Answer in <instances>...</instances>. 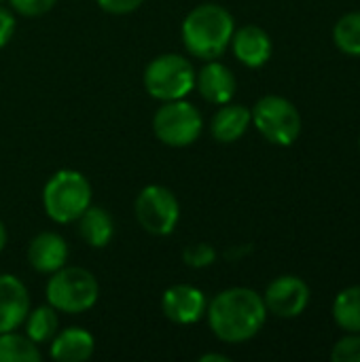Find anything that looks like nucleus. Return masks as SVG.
Wrapping results in <instances>:
<instances>
[{
	"label": "nucleus",
	"mask_w": 360,
	"mask_h": 362,
	"mask_svg": "<svg viewBox=\"0 0 360 362\" xmlns=\"http://www.w3.org/2000/svg\"><path fill=\"white\" fill-rule=\"evenodd\" d=\"M206 312L212 333L225 344H242L252 339L263 329L267 316L263 297L244 286L219 293Z\"/></svg>",
	"instance_id": "f257e3e1"
},
{
	"label": "nucleus",
	"mask_w": 360,
	"mask_h": 362,
	"mask_svg": "<svg viewBox=\"0 0 360 362\" xmlns=\"http://www.w3.org/2000/svg\"><path fill=\"white\" fill-rule=\"evenodd\" d=\"M236 32L233 15L214 2L195 6L182 21V42L193 57L216 59L225 53Z\"/></svg>",
	"instance_id": "f03ea898"
},
{
	"label": "nucleus",
	"mask_w": 360,
	"mask_h": 362,
	"mask_svg": "<svg viewBox=\"0 0 360 362\" xmlns=\"http://www.w3.org/2000/svg\"><path fill=\"white\" fill-rule=\"evenodd\" d=\"M42 206L51 221L72 223L91 206V185L76 170L55 172L42 189Z\"/></svg>",
	"instance_id": "7ed1b4c3"
},
{
	"label": "nucleus",
	"mask_w": 360,
	"mask_h": 362,
	"mask_svg": "<svg viewBox=\"0 0 360 362\" xmlns=\"http://www.w3.org/2000/svg\"><path fill=\"white\" fill-rule=\"evenodd\" d=\"M100 284L95 276L83 267H62L47 282V301L55 312L83 314L95 305Z\"/></svg>",
	"instance_id": "20e7f679"
},
{
	"label": "nucleus",
	"mask_w": 360,
	"mask_h": 362,
	"mask_svg": "<svg viewBox=\"0 0 360 362\" xmlns=\"http://www.w3.org/2000/svg\"><path fill=\"white\" fill-rule=\"evenodd\" d=\"M193 87L195 70L191 62L178 53H163L144 68V89L155 100H182Z\"/></svg>",
	"instance_id": "39448f33"
},
{
	"label": "nucleus",
	"mask_w": 360,
	"mask_h": 362,
	"mask_svg": "<svg viewBox=\"0 0 360 362\" xmlns=\"http://www.w3.org/2000/svg\"><path fill=\"white\" fill-rule=\"evenodd\" d=\"M255 127L265 140L278 146H291L301 134V115L293 102L282 95H265L250 110Z\"/></svg>",
	"instance_id": "423d86ee"
},
{
	"label": "nucleus",
	"mask_w": 360,
	"mask_h": 362,
	"mask_svg": "<svg viewBox=\"0 0 360 362\" xmlns=\"http://www.w3.org/2000/svg\"><path fill=\"white\" fill-rule=\"evenodd\" d=\"M153 132L166 146L182 148L202 136L204 117L193 104L185 100H170L155 112Z\"/></svg>",
	"instance_id": "0eeeda50"
},
{
	"label": "nucleus",
	"mask_w": 360,
	"mask_h": 362,
	"mask_svg": "<svg viewBox=\"0 0 360 362\" xmlns=\"http://www.w3.org/2000/svg\"><path fill=\"white\" fill-rule=\"evenodd\" d=\"M136 218L151 235H170L180 218V204L176 195L161 185L144 187L136 197Z\"/></svg>",
	"instance_id": "6e6552de"
},
{
	"label": "nucleus",
	"mask_w": 360,
	"mask_h": 362,
	"mask_svg": "<svg viewBox=\"0 0 360 362\" xmlns=\"http://www.w3.org/2000/svg\"><path fill=\"white\" fill-rule=\"evenodd\" d=\"M265 308L267 312L280 318H295L303 314L310 303V288L297 276H280L265 291Z\"/></svg>",
	"instance_id": "1a4fd4ad"
},
{
	"label": "nucleus",
	"mask_w": 360,
	"mask_h": 362,
	"mask_svg": "<svg viewBox=\"0 0 360 362\" xmlns=\"http://www.w3.org/2000/svg\"><path fill=\"white\" fill-rule=\"evenodd\" d=\"M163 316L176 325H195L206 316V295L191 284H176L163 293L161 299Z\"/></svg>",
	"instance_id": "9d476101"
},
{
	"label": "nucleus",
	"mask_w": 360,
	"mask_h": 362,
	"mask_svg": "<svg viewBox=\"0 0 360 362\" xmlns=\"http://www.w3.org/2000/svg\"><path fill=\"white\" fill-rule=\"evenodd\" d=\"M30 312V295L23 282L11 274L0 276V333L15 331Z\"/></svg>",
	"instance_id": "9b49d317"
},
{
	"label": "nucleus",
	"mask_w": 360,
	"mask_h": 362,
	"mask_svg": "<svg viewBox=\"0 0 360 362\" xmlns=\"http://www.w3.org/2000/svg\"><path fill=\"white\" fill-rule=\"evenodd\" d=\"M195 87L206 102L221 106L231 102L238 83L233 72L225 64L216 59H208V64L199 70V74H195Z\"/></svg>",
	"instance_id": "f8f14e48"
},
{
	"label": "nucleus",
	"mask_w": 360,
	"mask_h": 362,
	"mask_svg": "<svg viewBox=\"0 0 360 362\" xmlns=\"http://www.w3.org/2000/svg\"><path fill=\"white\" fill-rule=\"evenodd\" d=\"M28 261L38 274H53L68 261V244L59 233L42 231L28 246Z\"/></svg>",
	"instance_id": "ddd939ff"
},
{
	"label": "nucleus",
	"mask_w": 360,
	"mask_h": 362,
	"mask_svg": "<svg viewBox=\"0 0 360 362\" xmlns=\"http://www.w3.org/2000/svg\"><path fill=\"white\" fill-rule=\"evenodd\" d=\"M236 57L248 68H261L272 57V38L259 25H244L233 32L231 42Z\"/></svg>",
	"instance_id": "4468645a"
},
{
	"label": "nucleus",
	"mask_w": 360,
	"mask_h": 362,
	"mask_svg": "<svg viewBox=\"0 0 360 362\" xmlns=\"http://www.w3.org/2000/svg\"><path fill=\"white\" fill-rule=\"evenodd\" d=\"M95 350V339L89 331L70 327L62 333H55L51 339V358L57 362H83L89 361Z\"/></svg>",
	"instance_id": "2eb2a0df"
},
{
	"label": "nucleus",
	"mask_w": 360,
	"mask_h": 362,
	"mask_svg": "<svg viewBox=\"0 0 360 362\" xmlns=\"http://www.w3.org/2000/svg\"><path fill=\"white\" fill-rule=\"evenodd\" d=\"M252 123V115L246 106L242 104H221V108L216 110V115L210 121V134L216 142L223 144H231L236 140H240L248 125Z\"/></svg>",
	"instance_id": "dca6fc26"
},
{
	"label": "nucleus",
	"mask_w": 360,
	"mask_h": 362,
	"mask_svg": "<svg viewBox=\"0 0 360 362\" xmlns=\"http://www.w3.org/2000/svg\"><path fill=\"white\" fill-rule=\"evenodd\" d=\"M79 233L91 248H104L115 235V221L104 208L89 206L79 216Z\"/></svg>",
	"instance_id": "f3484780"
},
{
	"label": "nucleus",
	"mask_w": 360,
	"mask_h": 362,
	"mask_svg": "<svg viewBox=\"0 0 360 362\" xmlns=\"http://www.w3.org/2000/svg\"><path fill=\"white\" fill-rule=\"evenodd\" d=\"M333 318L344 331L360 333V286L344 288L337 295L333 303Z\"/></svg>",
	"instance_id": "a211bd4d"
},
{
	"label": "nucleus",
	"mask_w": 360,
	"mask_h": 362,
	"mask_svg": "<svg viewBox=\"0 0 360 362\" xmlns=\"http://www.w3.org/2000/svg\"><path fill=\"white\" fill-rule=\"evenodd\" d=\"M38 346L28 335H17L15 331L0 333V362H38Z\"/></svg>",
	"instance_id": "6ab92c4d"
},
{
	"label": "nucleus",
	"mask_w": 360,
	"mask_h": 362,
	"mask_svg": "<svg viewBox=\"0 0 360 362\" xmlns=\"http://www.w3.org/2000/svg\"><path fill=\"white\" fill-rule=\"evenodd\" d=\"M25 335L36 344H47L57 333V314L51 305H42L36 310H30L25 316Z\"/></svg>",
	"instance_id": "aec40b11"
},
{
	"label": "nucleus",
	"mask_w": 360,
	"mask_h": 362,
	"mask_svg": "<svg viewBox=\"0 0 360 362\" xmlns=\"http://www.w3.org/2000/svg\"><path fill=\"white\" fill-rule=\"evenodd\" d=\"M335 45L348 55H360V11L344 15L333 30Z\"/></svg>",
	"instance_id": "412c9836"
},
{
	"label": "nucleus",
	"mask_w": 360,
	"mask_h": 362,
	"mask_svg": "<svg viewBox=\"0 0 360 362\" xmlns=\"http://www.w3.org/2000/svg\"><path fill=\"white\" fill-rule=\"evenodd\" d=\"M333 362H360V333H352L350 337H344L337 341V346L331 352Z\"/></svg>",
	"instance_id": "4be33fe9"
},
{
	"label": "nucleus",
	"mask_w": 360,
	"mask_h": 362,
	"mask_svg": "<svg viewBox=\"0 0 360 362\" xmlns=\"http://www.w3.org/2000/svg\"><path fill=\"white\" fill-rule=\"evenodd\" d=\"M182 259L187 265L199 269V267H208L216 261V250L210 244H193V246L185 248Z\"/></svg>",
	"instance_id": "5701e85b"
},
{
	"label": "nucleus",
	"mask_w": 360,
	"mask_h": 362,
	"mask_svg": "<svg viewBox=\"0 0 360 362\" xmlns=\"http://www.w3.org/2000/svg\"><path fill=\"white\" fill-rule=\"evenodd\" d=\"M8 2L23 17H38L55 6V0H8Z\"/></svg>",
	"instance_id": "b1692460"
},
{
	"label": "nucleus",
	"mask_w": 360,
	"mask_h": 362,
	"mask_svg": "<svg viewBox=\"0 0 360 362\" xmlns=\"http://www.w3.org/2000/svg\"><path fill=\"white\" fill-rule=\"evenodd\" d=\"M98 6L106 13H112V15H127V13H134L144 0H95Z\"/></svg>",
	"instance_id": "393cba45"
},
{
	"label": "nucleus",
	"mask_w": 360,
	"mask_h": 362,
	"mask_svg": "<svg viewBox=\"0 0 360 362\" xmlns=\"http://www.w3.org/2000/svg\"><path fill=\"white\" fill-rule=\"evenodd\" d=\"M15 28H17L15 15H13L8 8H2V6H0V49L13 38Z\"/></svg>",
	"instance_id": "a878e982"
},
{
	"label": "nucleus",
	"mask_w": 360,
	"mask_h": 362,
	"mask_svg": "<svg viewBox=\"0 0 360 362\" xmlns=\"http://www.w3.org/2000/svg\"><path fill=\"white\" fill-rule=\"evenodd\" d=\"M202 362H229V356H225V354H204Z\"/></svg>",
	"instance_id": "bb28decb"
},
{
	"label": "nucleus",
	"mask_w": 360,
	"mask_h": 362,
	"mask_svg": "<svg viewBox=\"0 0 360 362\" xmlns=\"http://www.w3.org/2000/svg\"><path fill=\"white\" fill-rule=\"evenodd\" d=\"M4 244H6V229H4V225L0 221V250L4 248Z\"/></svg>",
	"instance_id": "cd10ccee"
},
{
	"label": "nucleus",
	"mask_w": 360,
	"mask_h": 362,
	"mask_svg": "<svg viewBox=\"0 0 360 362\" xmlns=\"http://www.w3.org/2000/svg\"><path fill=\"white\" fill-rule=\"evenodd\" d=\"M2 2H4V0H0V4H2Z\"/></svg>",
	"instance_id": "c85d7f7f"
},
{
	"label": "nucleus",
	"mask_w": 360,
	"mask_h": 362,
	"mask_svg": "<svg viewBox=\"0 0 360 362\" xmlns=\"http://www.w3.org/2000/svg\"><path fill=\"white\" fill-rule=\"evenodd\" d=\"M359 146H360V140H359Z\"/></svg>",
	"instance_id": "c756f323"
}]
</instances>
